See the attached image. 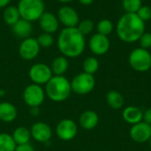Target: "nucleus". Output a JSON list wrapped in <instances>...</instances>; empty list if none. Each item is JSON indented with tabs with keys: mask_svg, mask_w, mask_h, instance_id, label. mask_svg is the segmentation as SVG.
Listing matches in <instances>:
<instances>
[{
	"mask_svg": "<svg viewBox=\"0 0 151 151\" xmlns=\"http://www.w3.org/2000/svg\"><path fill=\"white\" fill-rule=\"evenodd\" d=\"M58 47L64 57L77 58L85 50V36L77 27H65L58 35Z\"/></svg>",
	"mask_w": 151,
	"mask_h": 151,
	"instance_id": "obj_1",
	"label": "nucleus"
},
{
	"mask_svg": "<svg viewBox=\"0 0 151 151\" xmlns=\"http://www.w3.org/2000/svg\"><path fill=\"white\" fill-rule=\"evenodd\" d=\"M116 31L121 41L127 43L135 42L145 32V22L136 13L126 12L119 18Z\"/></svg>",
	"mask_w": 151,
	"mask_h": 151,
	"instance_id": "obj_2",
	"label": "nucleus"
},
{
	"mask_svg": "<svg viewBox=\"0 0 151 151\" xmlns=\"http://www.w3.org/2000/svg\"><path fill=\"white\" fill-rule=\"evenodd\" d=\"M71 82L64 75H54L46 83L47 96L54 102H63L71 95Z\"/></svg>",
	"mask_w": 151,
	"mask_h": 151,
	"instance_id": "obj_3",
	"label": "nucleus"
},
{
	"mask_svg": "<svg viewBox=\"0 0 151 151\" xmlns=\"http://www.w3.org/2000/svg\"><path fill=\"white\" fill-rule=\"evenodd\" d=\"M17 7L20 18L31 23L38 20L45 12L43 0H19Z\"/></svg>",
	"mask_w": 151,
	"mask_h": 151,
	"instance_id": "obj_4",
	"label": "nucleus"
},
{
	"mask_svg": "<svg viewBox=\"0 0 151 151\" xmlns=\"http://www.w3.org/2000/svg\"><path fill=\"white\" fill-rule=\"evenodd\" d=\"M128 62L130 66L136 72H147L151 68V54L148 50L136 48L131 51Z\"/></svg>",
	"mask_w": 151,
	"mask_h": 151,
	"instance_id": "obj_5",
	"label": "nucleus"
},
{
	"mask_svg": "<svg viewBox=\"0 0 151 151\" xmlns=\"http://www.w3.org/2000/svg\"><path fill=\"white\" fill-rule=\"evenodd\" d=\"M96 81L94 76L84 72L77 74L71 82L72 90L81 96L90 93L94 89Z\"/></svg>",
	"mask_w": 151,
	"mask_h": 151,
	"instance_id": "obj_6",
	"label": "nucleus"
},
{
	"mask_svg": "<svg viewBox=\"0 0 151 151\" xmlns=\"http://www.w3.org/2000/svg\"><path fill=\"white\" fill-rule=\"evenodd\" d=\"M45 93L42 88L37 84L28 85L23 92V99L27 105L31 108L39 107L44 101Z\"/></svg>",
	"mask_w": 151,
	"mask_h": 151,
	"instance_id": "obj_7",
	"label": "nucleus"
},
{
	"mask_svg": "<svg viewBox=\"0 0 151 151\" xmlns=\"http://www.w3.org/2000/svg\"><path fill=\"white\" fill-rule=\"evenodd\" d=\"M53 76L50 67L43 63H37L32 65L29 70L31 81L37 85L46 84Z\"/></svg>",
	"mask_w": 151,
	"mask_h": 151,
	"instance_id": "obj_8",
	"label": "nucleus"
},
{
	"mask_svg": "<svg viewBox=\"0 0 151 151\" xmlns=\"http://www.w3.org/2000/svg\"><path fill=\"white\" fill-rule=\"evenodd\" d=\"M40 48L37 39L27 37L21 42L19 47V54L24 60H32L39 54Z\"/></svg>",
	"mask_w": 151,
	"mask_h": 151,
	"instance_id": "obj_9",
	"label": "nucleus"
},
{
	"mask_svg": "<svg viewBox=\"0 0 151 151\" xmlns=\"http://www.w3.org/2000/svg\"><path fill=\"white\" fill-rule=\"evenodd\" d=\"M59 23L65 27H76L80 22L79 14L75 9L71 6H62L57 14Z\"/></svg>",
	"mask_w": 151,
	"mask_h": 151,
	"instance_id": "obj_10",
	"label": "nucleus"
},
{
	"mask_svg": "<svg viewBox=\"0 0 151 151\" xmlns=\"http://www.w3.org/2000/svg\"><path fill=\"white\" fill-rule=\"evenodd\" d=\"M78 132V127L76 123L72 119H63L61 120L56 128V133L58 137L62 141H71L73 140Z\"/></svg>",
	"mask_w": 151,
	"mask_h": 151,
	"instance_id": "obj_11",
	"label": "nucleus"
},
{
	"mask_svg": "<svg viewBox=\"0 0 151 151\" xmlns=\"http://www.w3.org/2000/svg\"><path fill=\"white\" fill-rule=\"evenodd\" d=\"M88 46L92 53L97 56H102L108 52L110 50L111 42L108 36L96 33L90 37Z\"/></svg>",
	"mask_w": 151,
	"mask_h": 151,
	"instance_id": "obj_12",
	"label": "nucleus"
},
{
	"mask_svg": "<svg viewBox=\"0 0 151 151\" xmlns=\"http://www.w3.org/2000/svg\"><path fill=\"white\" fill-rule=\"evenodd\" d=\"M130 136L133 141L138 143L149 142L151 137V126L143 121L133 125L130 130Z\"/></svg>",
	"mask_w": 151,
	"mask_h": 151,
	"instance_id": "obj_13",
	"label": "nucleus"
},
{
	"mask_svg": "<svg viewBox=\"0 0 151 151\" xmlns=\"http://www.w3.org/2000/svg\"><path fill=\"white\" fill-rule=\"evenodd\" d=\"M38 21L41 29L44 33L53 34L58 29L59 27V21L57 15L50 12H44L39 18Z\"/></svg>",
	"mask_w": 151,
	"mask_h": 151,
	"instance_id": "obj_14",
	"label": "nucleus"
},
{
	"mask_svg": "<svg viewBox=\"0 0 151 151\" xmlns=\"http://www.w3.org/2000/svg\"><path fill=\"white\" fill-rule=\"evenodd\" d=\"M31 136L39 142H47L52 135L50 127L43 122H37L34 124L30 130Z\"/></svg>",
	"mask_w": 151,
	"mask_h": 151,
	"instance_id": "obj_15",
	"label": "nucleus"
},
{
	"mask_svg": "<svg viewBox=\"0 0 151 151\" xmlns=\"http://www.w3.org/2000/svg\"><path fill=\"white\" fill-rule=\"evenodd\" d=\"M32 24L31 22L25 20L23 19H19L14 25L12 26V33L19 38L26 39L27 37H30L29 35L32 33Z\"/></svg>",
	"mask_w": 151,
	"mask_h": 151,
	"instance_id": "obj_16",
	"label": "nucleus"
},
{
	"mask_svg": "<svg viewBox=\"0 0 151 151\" xmlns=\"http://www.w3.org/2000/svg\"><path fill=\"white\" fill-rule=\"evenodd\" d=\"M122 115L127 123L130 125H135L142 120L143 112L136 106H128L124 109Z\"/></svg>",
	"mask_w": 151,
	"mask_h": 151,
	"instance_id": "obj_17",
	"label": "nucleus"
},
{
	"mask_svg": "<svg viewBox=\"0 0 151 151\" xmlns=\"http://www.w3.org/2000/svg\"><path fill=\"white\" fill-rule=\"evenodd\" d=\"M98 121V115L93 111H86L80 117V125L86 130H91L95 128L97 126Z\"/></svg>",
	"mask_w": 151,
	"mask_h": 151,
	"instance_id": "obj_18",
	"label": "nucleus"
},
{
	"mask_svg": "<svg viewBox=\"0 0 151 151\" xmlns=\"http://www.w3.org/2000/svg\"><path fill=\"white\" fill-rule=\"evenodd\" d=\"M17 117V110L13 104L8 102L0 103V120L12 122Z\"/></svg>",
	"mask_w": 151,
	"mask_h": 151,
	"instance_id": "obj_19",
	"label": "nucleus"
},
{
	"mask_svg": "<svg viewBox=\"0 0 151 151\" xmlns=\"http://www.w3.org/2000/svg\"><path fill=\"white\" fill-rule=\"evenodd\" d=\"M106 102L111 108L114 110H119L123 107L125 100L123 96L119 92L116 90H111L109 91L106 95Z\"/></svg>",
	"mask_w": 151,
	"mask_h": 151,
	"instance_id": "obj_20",
	"label": "nucleus"
},
{
	"mask_svg": "<svg viewBox=\"0 0 151 151\" xmlns=\"http://www.w3.org/2000/svg\"><path fill=\"white\" fill-rule=\"evenodd\" d=\"M3 18L4 22L9 25V26H12L14 25L19 19H20V15H19V12L17 6L14 5H8L4 8V14H3Z\"/></svg>",
	"mask_w": 151,
	"mask_h": 151,
	"instance_id": "obj_21",
	"label": "nucleus"
},
{
	"mask_svg": "<svg viewBox=\"0 0 151 151\" xmlns=\"http://www.w3.org/2000/svg\"><path fill=\"white\" fill-rule=\"evenodd\" d=\"M69 64L68 60L65 57L60 56L56 58L51 64L50 69L52 71V73L55 75H63L68 69Z\"/></svg>",
	"mask_w": 151,
	"mask_h": 151,
	"instance_id": "obj_22",
	"label": "nucleus"
},
{
	"mask_svg": "<svg viewBox=\"0 0 151 151\" xmlns=\"http://www.w3.org/2000/svg\"><path fill=\"white\" fill-rule=\"evenodd\" d=\"M12 136L17 145L26 144V143H28L31 138V133L27 127H19L14 130Z\"/></svg>",
	"mask_w": 151,
	"mask_h": 151,
	"instance_id": "obj_23",
	"label": "nucleus"
},
{
	"mask_svg": "<svg viewBox=\"0 0 151 151\" xmlns=\"http://www.w3.org/2000/svg\"><path fill=\"white\" fill-rule=\"evenodd\" d=\"M17 144L12 135L8 134H0V151H15Z\"/></svg>",
	"mask_w": 151,
	"mask_h": 151,
	"instance_id": "obj_24",
	"label": "nucleus"
},
{
	"mask_svg": "<svg viewBox=\"0 0 151 151\" xmlns=\"http://www.w3.org/2000/svg\"><path fill=\"white\" fill-rule=\"evenodd\" d=\"M98 68H99V62L94 57L87 58L83 62L84 73H89V74L93 75L94 73H96L97 72Z\"/></svg>",
	"mask_w": 151,
	"mask_h": 151,
	"instance_id": "obj_25",
	"label": "nucleus"
},
{
	"mask_svg": "<svg viewBox=\"0 0 151 151\" xmlns=\"http://www.w3.org/2000/svg\"><path fill=\"white\" fill-rule=\"evenodd\" d=\"M113 28H114V27H113L112 22L107 19H101L96 25L97 32L99 34L106 35V36H108L110 34H111V32L113 31Z\"/></svg>",
	"mask_w": 151,
	"mask_h": 151,
	"instance_id": "obj_26",
	"label": "nucleus"
},
{
	"mask_svg": "<svg viewBox=\"0 0 151 151\" xmlns=\"http://www.w3.org/2000/svg\"><path fill=\"white\" fill-rule=\"evenodd\" d=\"M142 5V0H122L123 9L128 13H136Z\"/></svg>",
	"mask_w": 151,
	"mask_h": 151,
	"instance_id": "obj_27",
	"label": "nucleus"
},
{
	"mask_svg": "<svg viewBox=\"0 0 151 151\" xmlns=\"http://www.w3.org/2000/svg\"><path fill=\"white\" fill-rule=\"evenodd\" d=\"M76 27L85 36V35H89L93 31V29L95 27V24L91 19H83V20L80 21Z\"/></svg>",
	"mask_w": 151,
	"mask_h": 151,
	"instance_id": "obj_28",
	"label": "nucleus"
},
{
	"mask_svg": "<svg viewBox=\"0 0 151 151\" xmlns=\"http://www.w3.org/2000/svg\"><path fill=\"white\" fill-rule=\"evenodd\" d=\"M37 42L40 45V47L42 48H49L53 45L54 43V38L51 34L49 33H42L37 38Z\"/></svg>",
	"mask_w": 151,
	"mask_h": 151,
	"instance_id": "obj_29",
	"label": "nucleus"
},
{
	"mask_svg": "<svg viewBox=\"0 0 151 151\" xmlns=\"http://www.w3.org/2000/svg\"><path fill=\"white\" fill-rule=\"evenodd\" d=\"M136 14L142 21L146 22L151 19V7L149 5H142Z\"/></svg>",
	"mask_w": 151,
	"mask_h": 151,
	"instance_id": "obj_30",
	"label": "nucleus"
},
{
	"mask_svg": "<svg viewBox=\"0 0 151 151\" xmlns=\"http://www.w3.org/2000/svg\"><path fill=\"white\" fill-rule=\"evenodd\" d=\"M141 48L148 50L151 48V33L150 32H144L142 35L139 39Z\"/></svg>",
	"mask_w": 151,
	"mask_h": 151,
	"instance_id": "obj_31",
	"label": "nucleus"
},
{
	"mask_svg": "<svg viewBox=\"0 0 151 151\" xmlns=\"http://www.w3.org/2000/svg\"><path fill=\"white\" fill-rule=\"evenodd\" d=\"M15 151H35L34 148L28 144V143H26V144H20V145H17Z\"/></svg>",
	"mask_w": 151,
	"mask_h": 151,
	"instance_id": "obj_32",
	"label": "nucleus"
},
{
	"mask_svg": "<svg viewBox=\"0 0 151 151\" xmlns=\"http://www.w3.org/2000/svg\"><path fill=\"white\" fill-rule=\"evenodd\" d=\"M142 119H143V122L149 124L151 126V108L147 109L144 112H143V115H142Z\"/></svg>",
	"mask_w": 151,
	"mask_h": 151,
	"instance_id": "obj_33",
	"label": "nucleus"
},
{
	"mask_svg": "<svg viewBox=\"0 0 151 151\" xmlns=\"http://www.w3.org/2000/svg\"><path fill=\"white\" fill-rule=\"evenodd\" d=\"M11 0H0V8H5L9 5Z\"/></svg>",
	"mask_w": 151,
	"mask_h": 151,
	"instance_id": "obj_34",
	"label": "nucleus"
},
{
	"mask_svg": "<svg viewBox=\"0 0 151 151\" xmlns=\"http://www.w3.org/2000/svg\"><path fill=\"white\" fill-rule=\"evenodd\" d=\"M78 1L83 5H89L94 2V0H78Z\"/></svg>",
	"mask_w": 151,
	"mask_h": 151,
	"instance_id": "obj_35",
	"label": "nucleus"
},
{
	"mask_svg": "<svg viewBox=\"0 0 151 151\" xmlns=\"http://www.w3.org/2000/svg\"><path fill=\"white\" fill-rule=\"evenodd\" d=\"M57 1L59 2V3H62V4H68V3L73 2V0H57Z\"/></svg>",
	"mask_w": 151,
	"mask_h": 151,
	"instance_id": "obj_36",
	"label": "nucleus"
},
{
	"mask_svg": "<svg viewBox=\"0 0 151 151\" xmlns=\"http://www.w3.org/2000/svg\"><path fill=\"white\" fill-rule=\"evenodd\" d=\"M149 144H150V147L151 148V137H150V139L149 140Z\"/></svg>",
	"mask_w": 151,
	"mask_h": 151,
	"instance_id": "obj_37",
	"label": "nucleus"
}]
</instances>
